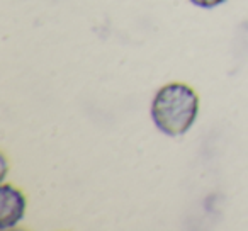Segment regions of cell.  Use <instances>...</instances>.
Segmentation results:
<instances>
[{
    "label": "cell",
    "instance_id": "3",
    "mask_svg": "<svg viewBox=\"0 0 248 231\" xmlns=\"http://www.w3.org/2000/svg\"><path fill=\"white\" fill-rule=\"evenodd\" d=\"M226 0H190V4H194L196 7H201V9H214L217 5L224 4Z\"/></svg>",
    "mask_w": 248,
    "mask_h": 231
},
{
    "label": "cell",
    "instance_id": "2",
    "mask_svg": "<svg viewBox=\"0 0 248 231\" xmlns=\"http://www.w3.org/2000/svg\"><path fill=\"white\" fill-rule=\"evenodd\" d=\"M26 196L11 184L0 187V230L14 228L26 214Z\"/></svg>",
    "mask_w": 248,
    "mask_h": 231
},
{
    "label": "cell",
    "instance_id": "1",
    "mask_svg": "<svg viewBox=\"0 0 248 231\" xmlns=\"http://www.w3.org/2000/svg\"><path fill=\"white\" fill-rule=\"evenodd\" d=\"M199 114V97L187 83H167L156 90L150 107L153 124L167 136H182L194 126Z\"/></svg>",
    "mask_w": 248,
    "mask_h": 231
}]
</instances>
